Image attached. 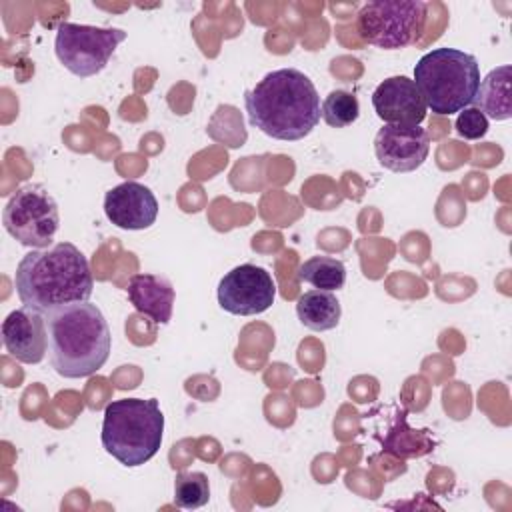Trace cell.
<instances>
[{
    "label": "cell",
    "instance_id": "cell-1",
    "mask_svg": "<svg viewBox=\"0 0 512 512\" xmlns=\"http://www.w3.org/2000/svg\"><path fill=\"white\" fill-rule=\"evenodd\" d=\"M14 288L20 302L40 314L88 302L94 276L88 258L70 242L32 250L16 266Z\"/></svg>",
    "mask_w": 512,
    "mask_h": 512
},
{
    "label": "cell",
    "instance_id": "cell-2",
    "mask_svg": "<svg viewBox=\"0 0 512 512\" xmlns=\"http://www.w3.org/2000/svg\"><path fill=\"white\" fill-rule=\"evenodd\" d=\"M244 106L254 128L286 142L306 138L322 116L316 86L296 68L268 72L244 92Z\"/></svg>",
    "mask_w": 512,
    "mask_h": 512
},
{
    "label": "cell",
    "instance_id": "cell-3",
    "mask_svg": "<svg viewBox=\"0 0 512 512\" xmlns=\"http://www.w3.org/2000/svg\"><path fill=\"white\" fill-rule=\"evenodd\" d=\"M48 362L64 378H84L100 370L112 346L102 310L92 302H78L46 314Z\"/></svg>",
    "mask_w": 512,
    "mask_h": 512
},
{
    "label": "cell",
    "instance_id": "cell-4",
    "mask_svg": "<svg viewBox=\"0 0 512 512\" xmlns=\"http://www.w3.org/2000/svg\"><path fill=\"white\" fill-rule=\"evenodd\" d=\"M164 434V414L156 398H120L104 408L102 446L120 464L134 468L156 456Z\"/></svg>",
    "mask_w": 512,
    "mask_h": 512
},
{
    "label": "cell",
    "instance_id": "cell-5",
    "mask_svg": "<svg viewBox=\"0 0 512 512\" xmlns=\"http://www.w3.org/2000/svg\"><path fill=\"white\" fill-rule=\"evenodd\" d=\"M414 84L426 108L438 116H450L474 102L480 86V66L464 50L434 48L416 62Z\"/></svg>",
    "mask_w": 512,
    "mask_h": 512
},
{
    "label": "cell",
    "instance_id": "cell-6",
    "mask_svg": "<svg viewBox=\"0 0 512 512\" xmlns=\"http://www.w3.org/2000/svg\"><path fill=\"white\" fill-rule=\"evenodd\" d=\"M428 4L420 0H374L360 8L356 28L364 42L400 50L418 40L426 26Z\"/></svg>",
    "mask_w": 512,
    "mask_h": 512
},
{
    "label": "cell",
    "instance_id": "cell-7",
    "mask_svg": "<svg viewBox=\"0 0 512 512\" xmlns=\"http://www.w3.org/2000/svg\"><path fill=\"white\" fill-rule=\"evenodd\" d=\"M6 232L28 248H48L60 228L54 196L40 184L18 188L2 210Z\"/></svg>",
    "mask_w": 512,
    "mask_h": 512
},
{
    "label": "cell",
    "instance_id": "cell-8",
    "mask_svg": "<svg viewBox=\"0 0 512 512\" xmlns=\"http://www.w3.org/2000/svg\"><path fill=\"white\" fill-rule=\"evenodd\" d=\"M124 40L126 32L120 28L62 22L56 30L54 52L64 68L74 76L90 78L106 68L118 44Z\"/></svg>",
    "mask_w": 512,
    "mask_h": 512
},
{
    "label": "cell",
    "instance_id": "cell-9",
    "mask_svg": "<svg viewBox=\"0 0 512 512\" xmlns=\"http://www.w3.org/2000/svg\"><path fill=\"white\" fill-rule=\"evenodd\" d=\"M276 298L272 274L256 264H240L226 272L218 284V304L234 316L266 312Z\"/></svg>",
    "mask_w": 512,
    "mask_h": 512
},
{
    "label": "cell",
    "instance_id": "cell-10",
    "mask_svg": "<svg viewBox=\"0 0 512 512\" xmlns=\"http://www.w3.org/2000/svg\"><path fill=\"white\" fill-rule=\"evenodd\" d=\"M374 152L380 166L392 172L420 168L430 152V136L416 124H384L374 138Z\"/></svg>",
    "mask_w": 512,
    "mask_h": 512
},
{
    "label": "cell",
    "instance_id": "cell-11",
    "mask_svg": "<svg viewBox=\"0 0 512 512\" xmlns=\"http://www.w3.org/2000/svg\"><path fill=\"white\" fill-rule=\"evenodd\" d=\"M104 214L122 230H144L158 218V200L148 186L126 180L106 192Z\"/></svg>",
    "mask_w": 512,
    "mask_h": 512
},
{
    "label": "cell",
    "instance_id": "cell-12",
    "mask_svg": "<svg viewBox=\"0 0 512 512\" xmlns=\"http://www.w3.org/2000/svg\"><path fill=\"white\" fill-rule=\"evenodd\" d=\"M6 352L24 364H38L48 354L46 316L28 306L12 310L2 322Z\"/></svg>",
    "mask_w": 512,
    "mask_h": 512
},
{
    "label": "cell",
    "instance_id": "cell-13",
    "mask_svg": "<svg viewBox=\"0 0 512 512\" xmlns=\"http://www.w3.org/2000/svg\"><path fill=\"white\" fill-rule=\"evenodd\" d=\"M374 112L384 124H420L426 118V104L406 76H392L380 82L372 94Z\"/></svg>",
    "mask_w": 512,
    "mask_h": 512
},
{
    "label": "cell",
    "instance_id": "cell-14",
    "mask_svg": "<svg viewBox=\"0 0 512 512\" xmlns=\"http://www.w3.org/2000/svg\"><path fill=\"white\" fill-rule=\"evenodd\" d=\"M126 294L130 304L156 324H168L174 306V286L158 274H134L128 280Z\"/></svg>",
    "mask_w": 512,
    "mask_h": 512
},
{
    "label": "cell",
    "instance_id": "cell-15",
    "mask_svg": "<svg viewBox=\"0 0 512 512\" xmlns=\"http://www.w3.org/2000/svg\"><path fill=\"white\" fill-rule=\"evenodd\" d=\"M512 68L510 64L496 66L482 80L474 96V108H478L486 118L508 120L512 116V96H510Z\"/></svg>",
    "mask_w": 512,
    "mask_h": 512
},
{
    "label": "cell",
    "instance_id": "cell-16",
    "mask_svg": "<svg viewBox=\"0 0 512 512\" xmlns=\"http://www.w3.org/2000/svg\"><path fill=\"white\" fill-rule=\"evenodd\" d=\"M298 320L316 332H326L338 326L342 306L328 290H308L296 300Z\"/></svg>",
    "mask_w": 512,
    "mask_h": 512
},
{
    "label": "cell",
    "instance_id": "cell-17",
    "mask_svg": "<svg viewBox=\"0 0 512 512\" xmlns=\"http://www.w3.org/2000/svg\"><path fill=\"white\" fill-rule=\"evenodd\" d=\"M298 278L318 290H340L346 284V266L330 256H312L298 266Z\"/></svg>",
    "mask_w": 512,
    "mask_h": 512
},
{
    "label": "cell",
    "instance_id": "cell-18",
    "mask_svg": "<svg viewBox=\"0 0 512 512\" xmlns=\"http://www.w3.org/2000/svg\"><path fill=\"white\" fill-rule=\"evenodd\" d=\"M210 500V484L204 472H180L174 480V502L178 508L196 510Z\"/></svg>",
    "mask_w": 512,
    "mask_h": 512
},
{
    "label": "cell",
    "instance_id": "cell-19",
    "mask_svg": "<svg viewBox=\"0 0 512 512\" xmlns=\"http://www.w3.org/2000/svg\"><path fill=\"white\" fill-rule=\"evenodd\" d=\"M322 118L332 128H346L356 122L360 114L358 98L346 90H332L320 106Z\"/></svg>",
    "mask_w": 512,
    "mask_h": 512
},
{
    "label": "cell",
    "instance_id": "cell-20",
    "mask_svg": "<svg viewBox=\"0 0 512 512\" xmlns=\"http://www.w3.org/2000/svg\"><path fill=\"white\" fill-rule=\"evenodd\" d=\"M456 132L466 140H480L488 132V118L474 106L464 108L456 118Z\"/></svg>",
    "mask_w": 512,
    "mask_h": 512
}]
</instances>
